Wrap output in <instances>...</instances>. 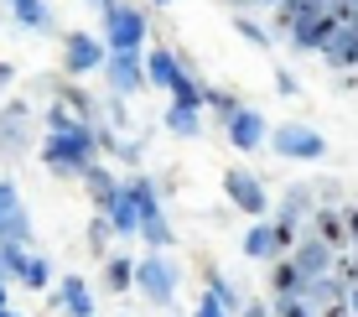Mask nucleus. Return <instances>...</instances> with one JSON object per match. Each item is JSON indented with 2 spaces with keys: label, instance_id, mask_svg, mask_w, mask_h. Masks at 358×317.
<instances>
[{
  "label": "nucleus",
  "instance_id": "f257e3e1",
  "mask_svg": "<svg viewBox=\"0 0 358 317\" xmlns=\"http://www.w3.org/2000/svg\"><path fill=\"white\" fill-rule=\"evenodd\" d=\"M94 151H99V141H94V130H89V125L52 130V136L42 141V162L52 167L57 177H83V172L94 167Z\"/></svg>",
  "mask_w": 358,
  "mask_h": 317
},
{
  "label": "nucleus",
  "instance_id": "f03ea898",
  "mask_svg": "<svg viewBox=\"0 0 358 317\" xmlns=\"http://www.w3.org/2000/svg\"><path fill=\"white\" fill-rule=\"evenodd\" d=\"M270 141H275V151L286 156V162H322L327 156V141L317 136L312 125H296V120H286Z\"/></svg>",
  "mask_w": 358,
  "mask_h": 317
},
{
  "label": "nucleus",
  "instance_id": "7ed1b4c3",
  "mask_svg": "<svg viewBox=\"0 0 358 317\" xmlns=\"http://www.w3.org/2000/svg\"><path fill=\"white\" fill-rule=\"evenodd\" d=\"M104 21H109V47L115 52H135L145 36V16L135 6H104Z\"/></svg>",
  "mask_w": 358,
  "mask_h": 317
},
{
  "label": "nucleus",
  "instance_id": "20e7f679",
  "mask_svg": "<svg viewBox=\"0 0 358 317\" xmlns=\"http://www.w3.org/2000/svg\"><path fill=\"white\" fill-rule=\"evenodd\" d=\"M135 286H141L145 297H151L156 307H162V302H171V297H177V271H171V265L162 260V255H145V260L135 265Z\"/></svg>",
  "mask_w": 358,
  "mask_h": 317
},
{
  "label": "nucleus",
  "instance_id": "39448f33",
  "mask_svg": "<svg viewBox=\"0 0 358 317\" xmlns=\"http://www.w3.org/2000/svg\"><path fill=\"white\" fill-rule=\"evenodd\" d=\"M224 192H229L234 209H244V213H265V209H270V198H265L260 177L244 172V167H229V172H224Z\"/></svg>",
  "mask_w": 358,
  "mask_h": 317
},
{
  "label": "nucleus",
  "instance_id": "423d86ee",
  "mask_svg": "<svg viewBox=\"0 0 358 317\" xmlns=\"http://www.w3.org/2000/svg\"><path fill=\"white\" fill-rule=\"evenodd\" d=\"M338 27H343V21H338V16H332V10L322 6V10H317V16H306L301 27L291 31V42L301 47V52H322V47L332 42V36H338Z\"/></svg>",
  "mask_w": 358,
  "mask_h": 317
},
{
  "label": "nucleus",
  "instance_id": "0eeeda50",
  "mask_svg": "<svg viewBox=\"0 0 358 317\" xmlns=\"http://www.w3.org/2000/svg\"><path fill=\"white\" fill-rule=\"evenodd\" d=\"M312 234L322 239V245H332V255H338V250H353L348 218H343V203H322V209L312 213Z\"/></svg>",
  "mask_w": 358,
  "mask_h": 317
},
{
  "label": "nucleus",
  "instance_id": "6e6552de",
  "mask_svg": "<svg viewBox=\"0 0 358 317\" xmlns=\"http://www.w3.org/2000/svg\"><path fill=\"white\" fill-rule=\"evenodd\" d=\"M104 73H109V89H115V94H135L145 83V63L135 52H109L104 57Z\"/></svg>",
  "mask_w": 358,
  "mask_h": 317
},
{
  "label": "nucleus",
  "instance_id": "1a4fd4ad",
  "mask_svg": "<svg viewBox=\"0 0 358 317\" xmlns=\"http://www.w3.org/2000/svg\"><path fill=\"white\" fill-rule=\"evenodd\" d=\"M291 260H296V271H301L306 281H317V276H327V271H332V245H322L317 234H306V239H296Z\"/></svg>",
  "mask_w": 358,
  "mask_h": 317
},
{
  "label": "nucleus",
  "instance_id": "9d476101",
  "mask_svg": "<svg viewBox=\"0 0 358 317\" xmlns=\"http://www.w3.org/2000/svg\"><path fill=\"white\" fill-rule=\"evenodd\" d=\"M31 109L27 104H6V109H0V151H10V156H16V151H27V130H31Z\"/></svg>",
  "mask_w": 358,
  "mask_h": 317
},
{
  "label": "nucleus",
  "instance_id": "9b49d317",
  "mask_svg": "<svg viewBox=\"0 0 358 317\" xmlns=\"http://www.w3.org/2000/svg\"><path fill=\"white\" fill-rule=\"evenodd\" d=\"M83 188H89V198H94V209L99 213H109V209H115V198H120V192H125V188H120V182H115V172H109V167H89V172H83Z\"/></svg>",
  "mask_w": 358,
  "mask_h": 317
},
{
  "label": "nucleus",
  "instance_id": "f8f14e48",
  "mask_svg": "<svg viewBox=\"0 0 358 317\" xmlns=\"http://www.w3.org/2000/svg\"><path fill=\"white\" fill-rule=\"evenodd\" d=\"M63 63H68V73H83V68L104 63V52H99V42H94L89 31H73L68 42H63Z\"/></svg>",
  "mask_w": 358,
  "mask_h": 317
},
{
  "label": "nucleus",
  "instance_id": "ddd939ff",
  "mask_svg": "<svg viewBox=\"0 0 358 317\" xmlns=\"http://www.w3.org/2000/svg\"><path fill=\"white\" fill-rule=\"evenodd\" d=\"M229 141L239 146V151H255V146L265 141V115L260 109H239V115L229 120Z\"/></svg>",
  "mask_w": 358,
  "mask_h": 317
},
{
  "label": "nucleus",
  "instance_id": "4468645a",
  "mask_svg": "<svg viewBox=\"0 0 358 317\" xmlns=\"http://www.w3.org/2000/svg\"><path fill=\"white\" fill-rule=\"evenodd\" d=\"M322 6H327V0H280V6H275V31H280V36H291L306 16H317Z\"/></svg>",
  "mask_w": 358,
  "mask_h": 317
},
{
  "label": "nucleus",
  "instance_id": "2eb2a0df",
  "mask_svg": "<svg viewBox=\"0 0 358 317\" xmlns=\"http://www.w3.org/2000/svg\"><path fill=\"white\" fill-rule=\"evenodd\" d=\"M322 57L332 68H358V27H338V36L322 47Z\"/></svg>",
  "mask_w": 358,
  "mask_h": 317
},
{
  "label": "nucleus",
  "instance_id": "dca6fc26",
  "mask_svg": "<svg viewBox=\"0 0 358 317\" xmlns=\"http://www.w3.org/2000/svg\"><path fill=\"white\" fill-rule=\"evenodd\" d=\"M301 286H306V276L296 271L291 255H280V260L270 265V291H275V297H291V291H301Z\"/></svg>",
  "mask_w": 358,
  "mask_h": 317
},
{
  "label": "nucleus",
  "instance_id": "f3484780",
  "mask_svg": "<svg viewBox=\"0 0 358 317\" xmlns=\"http://www.w3.org/2000/svg\"><path fill=\"white\" fill-rule=\"evenodd\" d=\"M57 302H63L73 317H94V297H89V286H83L78 276H68V281L57 286Z\"/></svg>",
  "mask_w": 358,
  "mask_h": 317
},
{
  "label": "nucleus",
  "instance_id": "a211bd4d",
  "mask_svg": "<svg viewBox=\"0 0 358 317\" xmlns=\"http://www.w3.org/2000/svg\"><path fill=\"white\" fill-rule=\"evenodd\" d=\"M166 130L171 136H197V130H203V109L197 104H171L166 109Z\"/></svg>",
  "mask_w": 358,
  "mask_h": 317
},
{
  "label": "nucleus",
  "instance_id": "6ab92c4d",
  "mask_svg": "<svg viewBox=\"0 0 358 317\" xmlns=\"http://www.w3.org/2000/svg\"><path fill=\"white\" fill-rule=\"evenodd\" d=\"M109 224H115V234H130V229H141V209H135L130 192H120L115 209H109Z\"/></svg>",
  "mask_w": 358,
  "mask_h": 317
},
{
  "label": "nucleus",
  "instance_id": "aec40b11",
  "mask_svg": "<svg viewBox=\"0 0 358 317\" xmlns=\"http://www.w3.org/2000/svg\"><path fill=\"white\" fill-rule=\"evenodd\" d=\"M10 10H16V21L21 27H47V0H10Z\"/></svg>",
  "mask_w": 358,
  "mask_h": 317
},
{
  "label": "nucleus",
  "instance_id": "412c9836",
  "mask_svg": "<svg viewBox=\"0 0 358 317\" xmlns=\"http://www.w3.org/2000/svg\"><path fill=\"white\" fill-rule=\"evenodd\" d=\"M57 104H68L73 115L83 120V125H89V120H94V104L83 99V89H73V83H57Z\"/></svg>",
  "mask_w": 358,
  "mask_h": 317
},
{
  "label": "nucleus",
  "instance_id": "4be33fe9",
  "mask_svg": "<svg viewBox=\"0 0 358 317\" xmlns=\"http://www.w3.org/2000/svg\"><path fill=\"white\" fill-rule=\"evenodd\" d=\"M203 109H218V115H224V125H229V120H234V115H239V109H244V104H239V99H234V94H229V89H208V94H203Z\"/></svg>",
  "mask_w": 358,
  "mask_h": 317
},
{
  "label": "nucleus",
  "instance_id": "5701e85b",
  "mask_svg": "<svg viewBox=\"0 0 358 317\" xmlns=\"http://www.w3.org/2000/svg\"><path fill=\"white\" fill-rule=\"evenodd\" d=\"M301 213H317V209H312V188H291V192H286V209H280V218H291V224H296Z\"/></svg>",
  "mask_w": 358,
  "mask_h": 317
},
{
  "label": "nucleus",
  "instance_id": "b1692460",
  "mask_svg": "<svg viewBox=\"0 0 358 317\" xmlns=\"http://www.w3.org/2000/svg\"><path fill=\"white\" fill-rule=\"evenodd\" d=\"M104 281H109V291H130L135 286V265L130 260H109L104 265Z\"/></svg>",
  "mask_w": 358,
  "mask_h": 317
},
{
  "label": "nucleus",
  "instance_id": "393cba45",
  "mask_svg": "<svg viewBox=\"0 0 358 317\" xmlns=\"http://www.w3.org/2000/svg\"><path fill=\"white\" fill-rule=\"evenodd\" d=\"M21 281H27L31 291H47V281H52V271H47V260H42V255H31V260H27V271H21Z\"/></svg>",
  "mask_w": 358,
  "mask_h": 317
},
{
  "label": "nucleus",
  "instance_id": "a878e982",
  "mask_svg": "<svg viewBox=\"0 0 358 317\" xmlns=\"http://www.w3.org/2000/svg\"><path fill=\"white\" fill-rule=\"evenodd\" d=\"M109 234H115V224H109V213H99L94 224H89V250L104 255V250H109Z\"/></svg>",
  "mask_w": 358,
  "mask_h": 317
},
{
  "label": "nucleus",
  "instance_id": "bb28decb",
  "mask_svg": "<svg viewBox=\"0 0 358 317\" xmlns=\"http://www.w3.org/2000/svg\"><path fill=\"white\" fill-rule=\"evenodd\" d=\"M21 213V198H16V188L10 182H0V218H16Z\"/></svg>",
  "mask_w": 358,
  "mask_h": 317
},
{
  "label": "nucleus",
  "instance_id": "cd10ccee",
  "mask_svg": "<svg viewBox=\"0 0 358 317\" xmlns=\"http://www.w3.org/2000/svg\"><path fill=\"white\" fill-rule=\"evenodd\" d=\"M197 317H229V307L213 297V291H203V297H197Z\"/></svg>",
  "mask_w": 358,
  "mask_h": 317
},
{
  "label": "nucleus",
  "instance_id": "c85d7f7f",
  "mask_svg": "<svg viewBox=\"0 0 358 317\" xmlns=\"http://www.w3.org/2000/svg\"><path fill=\"white\" fill-rule=\"evenodd\" d=\"M343 218H348V239H353V250H358V203H343Z\"/></svg>",
  "mask_w": 358,
  "mask_h": 317
},
{
  "label": "nucleus",
  "instance_id": "c756f323",
  "mask_svg": "<svg viewBox=\"0 0 358 317\" xmlns=\"http://www.w3.org/2000/svg\"><path fill=\"white\" fill-rule=\"evenodd\" d=\"M239 36H250V42H255V47H270V36H265L260 27H250V21H239Z\"/></svg>",
  "mask_w": 358,
  "mask_h": 317
},
{
  "label": "nucleus",
  "instance_id": "7c9ffc66",
  "mask_svg": "<svg viewBox=\"0 0 358 317\" xmlns=\"http://www.w3.org/2000/svg\"><path fill=\"white\" fill-rule=\"evenodd\" d=\"M275 89H280V94H301V83H296L291 73H275Z\"/></svg>",
  "mask_w": 358,
  "mask_h": 317
},
{
  "label": "nucleus",
  "instance_id": "2f4dec72",
  "mask_svg": "<svg viewBox=\"0 0 358 317\" xmlns=\"http://www.w3.org/2000/svg\"><path fill=\"white\" fill-rule=\"evenodd\" d=\"M239 317H270V307H265V302H244Z\"/></svg>",
  "mask_w": 358,
  "mask_h": 317
},
{
  "label": "nucleus",
  "instance_id": "473e14b6",
  "mask_svg": "<svg viewBox=\"0 0 358 317\" xmlns=\"http://www.w3.org/2000/svg\"><path fill=\"white\" fill-rule=\"evenodd\" d=\"M10 78H16V68H10V63H0V89H6Z\"/></svg>",
  "mask_w": 358,
  "mask_h": 317
},
{
  "label": "nucleus",
  "instance_id": "72a5a7b5",
  "mask_svg": "<svg viewBox=\"0 0 358 317\" xmlns=\"http://www.w3.org/2000/svg\"><path fill=\"white\" fill-rule=\"evenodd\" d=\"M89 6H99V10H104V6H109V0H89Z\"/></svg>",
  "mask_w": 358,
  "mask_h": 317
},
{
  "label": "nucleus",
  "instance_id": "f704fd0d",
  "mask_svg": "<svg viewBox=\"0 0 358 317\" xmlns=\"http://www.w3.org/2000/svg\"><path fill=\"white\" fill-rule=\"evenodd\" d=\"M0 317H16V312H10V307H0Z\"/></svg>",
  "mask_w": 358,
  "mask_h": 317
},
{
  "label": "nucleus",
  "instance_id": "c9c22d12",
  "mask_svg": "<svg viewBox=\"0 0 358 317\" xmlns=\"http://www.w3.org/2000/svg\"><path fill=\"white\" fill-rule=\"evenodd\" d=\"M260 6H280V0H260Z\"/></svg>",
  "mask_w": 358,
  "mask_h": 317
},
{
  "label": "nucleus",
  "instance_id": "e433bc0d",
  "mask_svg": "<svg viewBox=\"0 0 358 317\" xmlns=\"http://www.w3.org/2000/svg\"><path fill=\"white\" fill-rule=\"evenodd\" d=\"M162 6H166V0H162Z\"/></svg>",
  "mask_w": 358,
  "mask_h": 317
}]
</instances>
